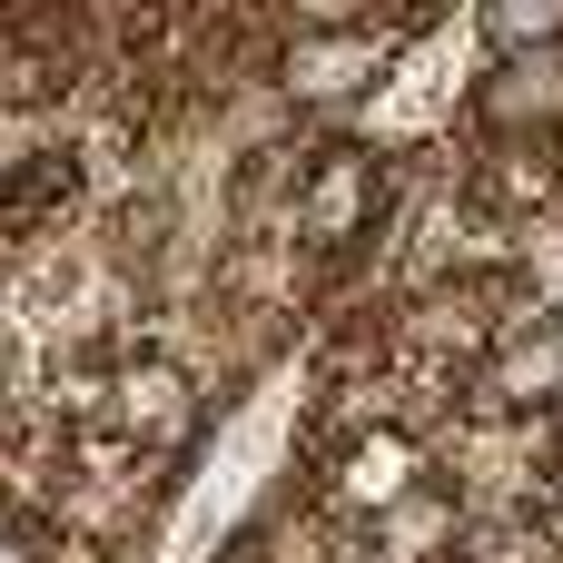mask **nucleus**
Here are the masks:
<instances>
[{
  "label": "nucleus",
  "instance_id": "nucleus-1",
  "mask_svg": "<svg viewBox=\"0 0 563 563\" xmlns=\"http://www.w3.org/2000/svg\"><path fill=\"white\" fill-rule=\"evenodd\" d=\"M435 20H376V10H346V0H327V10H287V20H267V89L287 99V119H356L366 99H386L396 89V69H406V49L426 40Z\"/></svg>",
  "mask_w": 563,
  "mask_h": 563
},
{
  "label": "nucleus",
  "instance_id": "nucleus-2",
  "mask_svg": "<svg viewBox=\"0 0 563 563\" xmlns=\"http://www.w3.org/2000/svg\"><path fill=\"white\" fill-rule=\"evenodd\" d=\"M406 218V158L386 139L356 129H317L297 148V198H287V247L317 277H346L356 257H376Z\"/></svg>",
  "mask_w": 563,
  "mask_h": 563
},
{
  "label": "nucleus",
  "instance_id": "nucleus-3",
  "mask_svg": "<svg viewBox=\"0 0 563 563\" xmlns=\"http://www.w3.org/2000/svg\"><path fill=\"white\" fill-rule=\"evenodd\" d=\"M99 435H109L139 475H148V465H188L198 435H208V376H198L178 346H158V336L119 346V356H109V396H99Z\"/></svg>",
  "mask_w": 563,
  "mask_h": 563
},
{
  "label": "nucleus",
  "instance_id": "nucleus-4",
  "mask_svg": "<svg viewBox=\"0 0 563 563\" xmlns=\"http://www.w3.org/2000/svg\"><path fill=\"white\" fill-rule=\"evenodd\" d=\"M416 485H435V435L416 426H346V435H317V475H307V505L346 534L386 525Z\"/></svg>",
  "mask_w": 563,
  "mask_h": 563
},
{
  "label": "nucleus",
  "instance_id": "nucleus-5",
  "mask_svg": "<svg viewBox=\"0 0 563 563\" xmlns=\"http://www.w3.org/2000/svg\"><path fill=\"white\" fill-rule=\"evenodd\" d=\"M475 426H554L563 416V317H515L485 366L465 376V406Z\"/></svg>",
  "mask_w": 563,
  "mask_h": 563
},
{
  "label": "nucleus",
  "instance_id": "nucleus-6",
  "mask_svg": "<svg viewBox=\"0 0 563 563\" xmlns=\"http://www.w3.org/2000/svg\"><path fill=\"white\" fill-rule=\"evenodd\" d=\"M465 139L475 148H563V49L485 59L465 79Z\"/></svg>",
  "mask_w": 563,
  "mask_h": 563
},
{
  "label": "nucleus",
  "instance_id": "nucleus-7",
  "mask_svg": "<svg viewBox=\"0 0 563 563\" xmlns=\"http://www.w3.org/2000/svg\"><path fill=\"white\" fill-rule=\"evenodd\" d=\"M465 525H475V505L435 475V485H416L386 525H366L356 544H376V554H396V563H455L465 554Z\"/></svg>",
  "mask_w": 563,
  "mask_h": 563
},
{
  "label": "nucleus",
  "instance_id": "nucleus-8",
  "mask_svg": "<svg viewBox=\"0 0 563 563\" xmlns=\"http://www.w3.org/2000/svg\"><path fill=\"white\" fill-rule=\"evenodd\" d=\"M455 563H563V525L534 505H505V515H475L465 525V554Z\"/></svg>",
  "mask_w": 563,
  "mask_h": 563
},
{
  "label": "nucleus",
  "instance_id": "nucleus-9",
  "mask_svg": "<svg viewBox=\"0 0 563 563\" xmlns=\"http://www.w3.org/2000/svg\"><path fill=\"white\" fill-rule=\"evenodd\" d=\"M475 49H485V59L563 49V0H495V10H475Z\"/></svg>",
  "mask_w": 563,
  "mask_h": 563
},
{
  "label": "nucleus",
  "instance_id": "nucleus-10",
  "mask_svg": "<svg viewBox=\"0 0 563 563\" xmlns=\"http://www.w3.org/2000/svg\"><path fill=\"white\" fill-rule=\"evenodd\" d=\"M0 563H49V525H20V515H0Z\"/></svg>",
  "mask_w": 563,
  "mask_h": 563
},
{
  "label": "nucleus",
  "instance_id": "nucleus-11",
  "mask_svg": "<svg viewBox=\"0 0 563 563\" xmlns=\"http://www.w3.org/2000/svg\"><path fill=\"white\" fill-rule=\"evenodd\" d=\"M20 416H30V386H20V376H10V356H0V435H10Z\"/></svg>",
  "mask_w": 563,
  "mask_h": 563
},
{
  "label": "nucleus",
  "instance_id": "nucleus-12",
  "mask_svg": "<svg viewBox=\"0 0 563 563\" xmlns=\"http://www.w3.org/2000/svg\"><path fill=\"white\" fill-rule=\"evenodd\" d=\"M544 515H554V525H563V445H554V455H544Z\"/></svg>",
  "mask_w": 563,
  "mask_h": 563
},
{
  "label": "nucleus",
  "instance_id": "nucleus-13",
  "mask_svg": "<svg viewBox=\"0 0 563 563\" xmlns=\"http://www.w3.org/2000/svg\"><path fill=\"white\" fill-rule=\"evenodd\" d=\"M346 563H396V554H376V544H346Z\"/></svg>",
  "mask_w": 563,
  "mask_h": 563
},
{
  "label": "nucleus",
  "instance_id": "nucleus-14",
  "mask_svg": "<svg viewBox=\"0 0 563 563\" xmlns=\"http://www.w3.org/2000/svg\"><path fill=\"white\" fill-rule=\"evenodd\" d=\"M0 317H10V267H0Z\"/></svg>",
  "mask_w": 563,
  "mask_h": 563
}]
</instances>
